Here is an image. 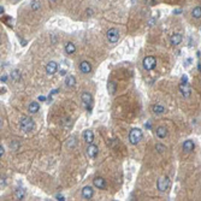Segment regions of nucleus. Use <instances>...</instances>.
I'll return each instance as SVG.
<instances>
[{
	"label": "nucleus",
	"instance_id": "f257e3e1",
	"mask_svg": "<svg viewBox=\"0 0 201 201\" xmlns=\"http://www.w3.org/2000/svg\"><path fill=\"white\" fill-rule=\"evenodd\" d=\"M143 137V133H142V130L141 129H138V128H134L130 130V133H129V142L131 143L133 146H136L140 141L142 140Z\"/></svg>",
	"mask_w": 201,
	"mask_h": 201
},
{
	"label": "nucleus",
	"instance_id": "f03ea898",
	"mask_svg": "<svg viewBox=\"0 0 201 201\" xmlns=\"http://www.w3.org/2000/svg\"><path fill=\"white\" fill-rule=\"evenodd\" d=\"M19 125H21V129L23 130L24 133H30L35 129V123L34 120L28 117V116H23L21 118V122H19Z\"/></svg>",
	"mask_w": 201,
	"mask_h": 201
},
{
	"label": "nucleus",
	"instance_id": "7ed1b4c3",
	"mask_svg": "<svg viewBox=\"0 0 201 201\" xmlns=\"http://www.w3.org/2000/svg\"><path fill=\"white\" fill-rule=\"evenodd\" d=\"M170 184H171V181H170L169 176H163V177H160L158 179V182H157V188L159 192H162V193H165L166 190L170 188Z\"/></svg>",
	"mask_w": 201,
	"mask_h": 201
},
{
	"label": "nucleus",
	"instance_id": "20e7f679",
	"mask_svg": "<svg viewBox=\"0 0 201 201\" xmlns=\"http://www.w3.org/2000/svg\"><path fill=\"white\" fill-rule=\"evenodd\" d=\"M142 65H143V69L147 70V71H150V70H153L157 65V59L152 56H148L146 58H143L142 60Z\"/></svg>",
	"mask_w": 201,
	"mask_h": 201
},
{
	"label": "nucleus",
	"instance_id": "39448f33",
	"mask_svg": "<svg viewBox=\"0 0 201 201\" xmlns=\"http://www.w3.org/2000/svg\"><path fill=\"white\" fill-rule=\"evenodd\" d=\"M106 37L108 40V42H111V44H116L118 40H119V32L116 29V28H111V29H108L107 30V33H106Z\"/></svg>",
	"mask_w": 201,
	"mask_h": 201
},
{
	"label": "nucleus",
	"instance_id": "423d86ee",
	"mask_svg": "<svg viewBox=\"0 0 201 201\" xmlns=\"http://www.w3.org/2000/svg\"><path fill=\"white\" fill-rule=\"evenodd\" d=\"M178 89H179V92L181 94H182L184 98H189L190 96V93H192V89H190V86L188 82H181L179 86H178Z\"/></svg>",
	"mask_w": 201,
	"mask_h": 201
},
{
	"label": "nucleus",
	"instance_id": "0eeeda50",
	"mask_svg": "<svg viewBox=\"0 0 201 201\" xmlns=\"http://www.w3.org/2000/svg\"><path fill=\"white\" fill-rule=\"evenodd\" d=\"M57 70H58V64H57V62H54V60H51V62H48L46 64V72H47V75L56 74Z\"/></svg>",
	"mask_w": 201,
	"mask_h": 201
},
{
	"label": "nucleus",
	"instance_id": "6e6552de",
	"mask_svg": "<svg viewBox=\"0 0 201 201\" xmlns=\"http://www.w3.org/2000/svg\"><path fill=\"white\" fill-rule=\"evenodd\" d=\"M94 195V189L90 187V186H86L83 189H82V197L84 200H90Z\"/></svg>",
	"mask_w": 201,
	"mask_h": 201
},
{
	"label": "nucleus",
	"instance_id": "1a4fd4ad",
	"mask_svg": "<svg viewBox=\"0 0 201 201\" xmlns=\"http://www.w3.org/2000/svg\"><path fill=\"white\" fill-rule=\"evenodd\" d=\"M87 155L90 158V159H94L96 155H98V153H99V148L95 146V145H92L90 143L88 147H87Z\"/></svg>",
	"mask_w": 201,
	"mask_h": 201
},
{
	"label": "nucleus",
	"instance_id": "9d476101",
	"mask_svg": "<svg viewBox=\"0 0 201 201\" xmlns=\"http://www.w3.org/2000/svg\"><path fill=\"white\" fill-rule=\"evenodd\" d=\"M79 71H81L82 74H89L90 71H92V65H90V63L87 62V60L81 62L79 63Z\"/></svg>",
	"mask_w": 201,
	"mask_h": 201
},
{
	"label": "nucleus",
	"instance_id": "9b49d317",
	"mask_svg": "<svg viewBox=\"0 0 201 201\" xmlns=\"http://www.w3.org/2000/svg\"><path fill=\"white\" fill-rule=\"evenodd\" d=\"M93 186L98 189H105L106 188V181L103 177H95L93 179Z\"/></svg>",
	"mask_w": 201,
	"mask_h": 201
},
{
	"label": "nucleus",
	"instance_id": "f8f14e48",
	"mask_svg": "<svg viewBox=\"0 0 201 201\" xmlns=\"http://www.w3.org/2000/svg\"><path fill=\"white\" fill-rule=\"evenodd\" d=\"M195 148V143L194 141H192V140H187V141L183 142V150L187 153H190V152H193Z\"/></svg>",
	"mask_w": 201,
	"mask_h": 201
},
{
	"label": "nucleus",
	"instance_id": "ddd939ff",
	"mask_svg": "<svg viewBox=\"0 0 201 201\" xmlns=\"http://www.w3.org/2000/svg\"><path fill=\"white\" fill-rule=\"evenodd\" d=\"M81 100H82V103L87 106V108L89 110V105L90 103H92V95H90L89 92H83L82 95H81Z\"/></svg>",
	"mask_w": 201,
	"mask_h": 201
},
{
	"label": "nucleus",
	"instance_id": "4468645a",
	"mask_svg": "<svg viewBox=\"0 0 201 201\" xmlns=\"http://www.w3.org/2000/svg\"><path fill=\"white\" fill-rule=\"evenodd\" d=\"M83 140L88 145L93 143V141H94V133L92 131V130H86V131L83 133Z\"/></svg>",
	"mask_w": 201,
	"mask_h": 201
},
{
	"label": "nucleus",
	"instance_id": "2eb2a0df",
	"mask_svg": "<svg viewBox=\"0 0 201 201\" xmlns=\"http://www.w3.org/2000/svg\"><path fill=\"white\" fill-rule=\"evenodd\" d=\"M182 40H183V37L181 34H174V35H171V37H170V44L172 46H177L182 42Z\"/></svg>",
	"mask_w": 201,
	"mask_h": 201
},
{
	"label": "nucleus",
	"instance_id": "dca6fc26",
	"mask_svg": "<svg viewBox=\"0 0 201 201\" xmlns=\"http://www.w3.org/2000/svg\"><path fill=\"white\" fill-rule=\"evenodd\" d=\"M152 112L154 115H163L165 113V107L162 104H154L152 106Z\"/></svg>",
	"mask_w": 201,
	"mask_h": 201
},
{
	"label": "nucleus",
	"instance_id": "f3484780",
	"mask_svg": "<svg viewBox=\"0 0 201 201\" xmlns=\"http://www.w3.org/2000/svg\"><path fill=\"white\" fill-rule=\"evenodd\" d=\"M155 134H157V136H158L159 138H165V137L167 136V129H166L165 127H163V125H160V127L157 128Z\"/></svg>",
	"mask_w": 201,
	"mask_h": 201
},
{
	"label": "nucleus",
	"instance_id": "a211bd4d",
	"mask_svg": "<svg viewBox=\"0 0 201 201\" xmlns=\"http://www.w3.org/2000/svg\"><path fill=\"white\" fill-rule=\"evenodd\" d=\"M39 110H40V104L37 101H32L28 106V111L30 113H36L39 112Z\"/></svg>",
	"mask_w": 201,
	"mask_h": 201
},
{
	"label": "nucleus",
	"instance_id": "6ab92c4d",
	"mask_svg": "<svg viewBox=\"0 0 201 201\" xmlns=\"http://www.w3.org/2000/svg\"><path fill=\"white\" fill-rule=\"evenodd\" d=\"M21 77H22V74H21V70L19 69H15L11 72V78L13 82H18L19 79H21Z\"/></svg>",
	"mask_w": 201,
	"mask_h": 201
},
{
	"label": "nucleus",
	"instance_id": "aec40b11",
	"mask_svg": "<svg viewBox=\"0 0 201 201\" xmlns=\"http://www.w3.org/2000/svg\"><path fill=\"white\" fill-rule=\"evenodd\" d=\"M65 52H66V54H74L75 52H76V46L72 44V42H67L66 45H65Z\"/></svg>",
	"mask_w": 201,
	"mask_h": 201
},
{
	"label": "nucleus",
	"instance_id": "412c9836",
	"mask_svg": "<svg viewBox=\"0 0 201 201\" xmlns=\"http://www.w3.org/2000/svg\"><path fill=\"white\" fill-rule=\"evenodd\" d=\"M65 84H66V87H74L76 84V78H75V76L67 75L65 77Z\"/></svg>",
	"mask_w": 201,
	"mask_h": 201
},
{
	"label": "nucleus",
	"instance_id": "4be33fe9",
	"mask_svg": "<svg viewBox=\"0 0 201 201\" xmlns=\"http://www.w3.org/2000/svg\"><path fill=\"white\" fill-rule=\"evenodd\" d=\"M15 196L17 200H23L24 196H25V192H24V189L23 188H17L15 190Z\"/></svg>",
	"mask_w": 201,
	"mask_h": 201
},
{
	"label": "nucleus",
	"instance_id": "5701e85b",
	"mask_svg": "<svg viewBox=\"0 0 201 201\" xmlns=\"http://www.w3.org/2000/svg\"><path fill=\"white\" fill-rule=\"evenodd\" d=\"M192 16L193 18H201V6H195L193 10H192Z\"/></svg>",
	"mask_w": 201,
	"mask_h": 201
},
{
	"label": "nucleus",
	"instance_id": "b1692460",
	"mask_svg": "<svg viewBox=\"0 0 201 201\" xmlns=\"http://www.w3.org/2000/svg\"><path fill=\"white\" fill-rule=\"evenodd\" d=\"M107 90H108V93H110V94L113 95V94L116 93V90H117L116 83H115V82H112V81H110V82L107 83Z\"/></svg>",
	"mask_w": 201,
	"mask_h": 201
},
{
	"label": "nucleus",
	"instance_id": "393cba45",
	"mask_svg": "<svg viewBox=\"0 0 201 201\" xmlns=\"http://www.w3.org/2000/svg\"><path fill=\"white\" fill-rule=\"evenodd\" d=\"M30 8H32L33 11H39V10L41 8V3L37 1V0H33V1L30 3Z\"/></svg>",
	"mask_w": 201,
	"mask_h": 201
},
{
	"label": "nucleus",
	"instance_id": "a878e982",
	"mask_svg": "<svg viewBox=\"0 0 201 201\" xmlns=\"http://www.w3.org/2000/svg\"><path fill=\"white\" fill-rule=\"evenodd\" d=\"M75 140H76L75 137H70V138L67 140V146L72 148V147H74V146L76 145V141H75Z\"/></svg>",
	"mask_w": 201,
	"mask_h": 201
},
{
	"label": "nucleus",
	"instance_id": "bb28decb",
	"mask_svg": "<svg viewBox=\"0 0 201 201\" xmlns=\"http://www.w3.org/2000/svg\"><path fill=\"white\" fill-rule=\"evenodd\" d=\"M155 149L158 150V153H164V150H165V146L158 143V145L155 146Z\"/></svg>",
	"mask_w": 201,
	"mask_h": 201
},
{
	"label": "nucleus",
	"instance_id": "cd10ccee",
	"mask_svg": "<svg viewBox=\"0 0 201 201\" xmlns=\"http://www.w3.org/2000/svg\"><path fill=\"white\" fill-rule=\"evenodd\" d=\"M155 21H157V17L150 18L149 21H148V25H149V27H153V25H154V23H155Z\"/></svg>",
	"mask_w": 201,
	"mask_h": 201
},
{
	"label": "nucleus",
	"instance_id": "c85d7f7f",
	"mask_svg": "<svg viewBox=\"0 0 201 201\" xmlns=\"http://www.w3.org/2000/svg\"><path fill=\"white\" fill-rule=\"evenodd\" d=\"M10 146H11V148H12L13 150H17V149H18V147H19V143L15 141V142H12V143L10 145Z\"/></svg>",
	"mask_w": 201,
	"mask_h": 201
},
{
	"label": "nucleus",
	"instance_id": "c756f323",
	"mask_svg": "<svg viewBox=\"0 0 201 201\" xmlns=\"http://www.w3.org/2000/svg\"><path fill=\"white\" fill-rule=\"evenodd\" d=\"M86 15H87L88 17H90V16L93 15V10H92V8H87V10H86Z\"/></svg>",
	"mask_w": 201,
	"mask_h": 201
},
{
	"label": "nucleus",
	"instance_id": "7c9ffc66",
	"mask_svg": "<svg viewBox=\"0 0 201 201\" xmlns=\"http://www.w3.org/2000/svg\"><path fill=\"white\" fill-rule=\"evenodd\" d=\"M6 79H7V76H6V75H3V76H1V83H5Z\"/></svg>",
	"mask_w": 201,
	"mask_h": 201
},
{
	"label": "nucleus",
	"instance_id": "2f4dec72",
	"mask_svg": "<svg viewBox=\"0 0 201 201\" xmlns=\"http://www.w3.org/2000/svg\"><path fill=\"white\" fill-rule=\"evenodd\" d=\"M3 154H4V147L1 145V146H0V157H3Z\"/></svg>",
	"mask_w": 201,
	"mask_h": 201
},
{
	"label": "nucleus",
	"instance_id": "473e14b6",
	"mask_svg": "<svg viewBox=\"0 0 201 201\" xmlns=\"http://www.w3.org/2000/svg\"><path fill=\"white\" fill-rule=\"evenodd\" d=\"M45 100H46V98L44 95H40L39 96V101H45Z\"/></svg>",
	"mask_w": 201,
	"mask_h": 201
},
{
	"label": "nucleus",
	"instance_id": "72a5a7b5",
	"mask_svg": "<svg viewBox=\"0 0 201 201\" xmlns=\"http://www.w3.org/2000/svg\"><path fill=\"white\" fill-rule=\"evenodd\" d=\"M182 81H183V82H187V81H188V77H187L186 75L182 76Z\"/></svg>",
	"mask_w": 201,
	"mask_h": 201
},
{
	"label": "nucleus",
	"instance_id": "f704fd0d",
	"mask_svg": "<svg viewBox=\"0 0 201 201\" xmlns=\"http://www.w3.org/2000/svg\"><path fill=\"white\" fill-rule=\"evenodd\" d=\"M57 200H65V199H64V196H62V195H57Z\"/></svg>",
	"mask_w": 201,
	"mask_h": 201
},
{
	"label": "nucleus",
	"instance_id": "c9c22d12",
	"mask_svg": "<svg viewBox=\"0 0 201 201\" xmlns=\"http://www.w3.org/2000/svg\"><path fill=\"white\" fill-rule=\"evenodd\" d=\"M0 13H1V15L4 13V7L3 6H1V8H0Z\"/></svg>",
	"mask_w": 201,
	"mask_h": 201
},
{
	"label": "nucleus",
	"instance_id": "e433bc0d",
	"mask_svg": "<svg viewBox=\"0 0 201 201\" xmlns=\"http://www.w3.org/2000/svg\"><path fill=\"white\" fill-rule=\"evenodd\" d=\"M182 11H181V10H175V13H181Z\"/></svg>",
	"mask_w": 201,
	"mask_h": 201
},
{
	"label": "nucleus",
	"instance_id": "4c0bfd02",
	"mask_svg": "<svg viewBox=\"0 0 201 201\" xmlns=\"http://www.w3.org/2000/svg\"><path fill=\"white\" fill-rule=\"evenodd\" d=\"M60 75H65V70H62V71H60Z\"/></svg>",
	"mask_w": 201,
	"mask_h": 201
},
{
	"label": "nucleus",
	"instance_id": "58836bf2",
	"mask_svg": "<svg viewBox=\"0 0 201 201\" xmlns=\"http://www.w3.org/2000/svg\"><path fill=\"white\" fill-rule=\"evenodd\" d=\"M49 1H56V0H49Z\"/></svg>",
	"mask_w": 201,
	"mask_h": 201
}]
</instances>
